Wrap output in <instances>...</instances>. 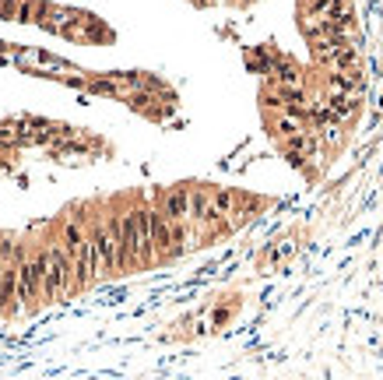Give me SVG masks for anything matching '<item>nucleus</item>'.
<instances>
[{"label":"nucleus","instance_id":"nucleus-3","mask_svg":"<svg viewBox=\"0 0 383 380\" xmlns=\"http://www.w3.org/2000/svg\"><path fill=\"white\" fill-rule=\"evenodd\" d=\"M159 215L166 222H187L190 218V187H173L159 194Z\"/></svg>","mask_w":383,"mask_h":380},{"label":"nucleus","instance_id":"nucleus-5","mask_svg":"<svg viewBox=\"0 0 383 380\" xmlns=\"http://www.w3.org/2000/svg\"><path fill=\"white\" fill-rule=\"evenodd\" d=\"M85 236H88V229L81 225V218H67V222L60 225V243H57V247L74 261V257L81 254V247H85Z\"/></svg>","mask_w":383,"mask_h":380},{"label":"nucleus","instance_id":"nucleus-7","mask_svg":"<svg viewBox=\"0 0 383 380\" xmlns=\"http://www.w3.org/2000/svg\"><path fill=\"white\" fill-rule=\"evenodd\" d=\"M211 211L218 215V218H225V215H232L236 211V194L225 187H215L211 190Z\"/></svg>","mask_w":383,"mask_h":380},{"label":"nucleus","instance_id":"nucleus-6","mask_svg":"<svg viewBox=\"0 0 383 380\" xmlns=\"http://www.w3.org/2000/svg\"><path fill=\"white\" fill-rule=\"evenodd\" d=\"M190 218L193 222H218V215L211 211V190L190 187Z\"/></svg>","mask_w":383,"mask_h":380},{"label":"nucleus","instance_id":"nucleus-1","mask_svg":"<svg viewBox=\"0 0 383 380\" xmlns=\"http://www.w3.org/2000/svg\"><path fill=\"white\" fill-rule=\"evenodd\" d=\"M46 272H42V296L46 299H60L67 292H74V272H71V257L60 247H46Z\"/></svg>","mask_w":383,"mask_h":380},{"label":"nucleus","instance_id":"nucleus-2","mask_svg":"<svg viewBox=\"0 0 383 380\" xmlns=\"http://www.w3.org/2000/svg\"><path fill=\"white\" fill-rule=\"evenodd\" d=\"M42 272H46L42 250L32 254V257H25V261L18 264V289H14V299H18L21 306H32V303L42 296Z\"/></svg>","mask_w":383,"mask_h":380},{"label":"nucleus","instance_id":"nucleus-4","mask_svg":"<svg viewBox=\"0 0 383 380\" xmlns=\"http://www.w3.org/2000/svg\"><path fill=\"white\" fill-rule=\"evenodd\" d=\"M88 240H92V247H96L98 272H102V275H113V272H116V240L109 236L105 222H102V225H92V229H88Z\"/></svg>","mask_w":383,"mask_h":380}]
</instances>
